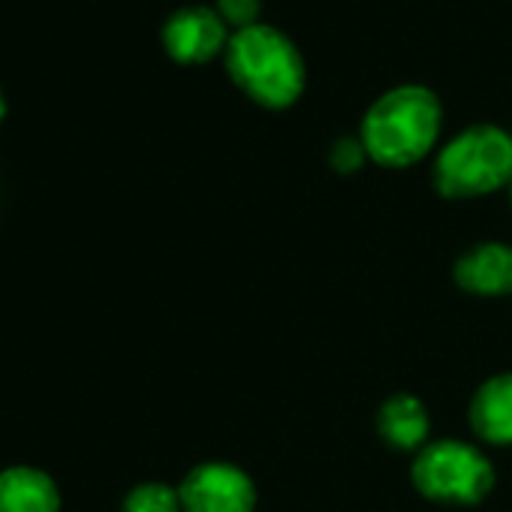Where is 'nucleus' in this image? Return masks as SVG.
I'll use <instances>...</instances> for the list:
<instances>
[{
    "label": "nucleus",
    "mask_w": 512,
    "mask_h": 512,
    "mask_svg": "<svg viewBox=\"0 0 512 512\" xmlns=\"http://www.w3.org/2000/svg\"><path fill=\"white\" fill-rule=\"evenodd\" d=\"M223 64L232 85L269 112L296 106L308 85V67L299 46L281 28L266 22L232 31Z\"/></svg>",
    "instance_id": "1"
},
{
    "label": "nucleus",
    "mask_w": 512,
    "mask_h": 512,
    "mask_svg": "<svg viewBox=\"0 0 512 512\" xmlns=\"http://www.w3.org/2000/svg\"><path fill=\"white\" fill-rule=\"evenodd\" d=\"M440 130V97L425 85H398L368 106L359 124V139L371 163L383 169H407L434 151Z\"/></svg>",
    "instance_id": "2"
},
{
    "label": "nucleus",
    "mask_w": 512,
    "mask_h": 512,
    "mask_svg": "<svg viewBox=\"0 0 512 512\" xmlns=\"http://www.w3.org/2000/svg\"><path fill=\"white\" fill-rule=\"evenodd\" d=\"M434 190L443 199L467 202L491 196L512 181V136L497 124H470L434 157Z\"/></svg>",
    "instance_id": "3"
},
{
    "label": "nucleus",
    "mask_w": 512,
    "mask_h": 512,
    "mask_svg": "<svg viewBox=\"0 0 512 512\" xmlns=\"http://www.w3.org/2000/svg\"><path fill=\"white\" fill-rule=\"evenodd\" d=\"M410 482L431 503L476 506L494 491L497 473L476 443L440 437L416 452L410 464Z\"/></svg>",
    "instance_id": "4"
},
{
    "label": "nucleus",
    "mask_w": 512,
    "mask_h": 512,
    "mask_svg": "<svg viewBox=\"0 0 512 512\" xmlns=\"http://www.w3.org/2000/svg\"><path fill=\"white\" fill-rule=\"evenodd\" d=\"M184 512H256V485L250 473L229 461H202L178 482Z\"/></svg>",
    "instance_id": "5"
},
{
    "label": "nucleus",
    "mask_w": 512,
    "mask_h": 512,
    "mask_svg": "<svg viewBox=\"0 0 512 512\" xmlns=\"http://www.w3.org/2000/svg\"><path fill=\"white\" fill-rule=\"evenodd\" d=\"M229 28L214 7H181L160 31L166 55L181 67L211 64L229 46Z\"/></svg>",
    "instance_id": "6"
},
{
    "label": "nucleus",
    "mask_w": 512,
    "mask_h": 512,
    "mask_svg": "<svg viewBox=\"0 0 512 512\" xmlns=\"http://www.w3.org/2000/svg\"><path fill=\"white\" fill-rule=\"evenodd\" d=\"M452 281L476 299L512 296V247L506 241H476L455 260Z\"/></svg>",
    "instance_id": "7"
},
{
    "label": "nucleus",
    "mask_w": 512,
    "mask_h": 512,
    "mask_svg": "<svg viewBox=\"0 0 512 512\" xmlns=\"http://www.w3.org/2000/svg\"><path fill=\"white\" fill-rule=\"evenodd\" d=\"M0 512H64L58 479L37 464L0 470Z\"/></svg>",
    "instance_id": "8"
},
{
    "label": "nucleus",
    "mask_w": 512,
    "mask_h": 512,
    "mask_svg": "<svg viewBox=\"0 0 512 512\" xmlns=\"http://www.w3.org/2000/svg\"><path fill=\"white\" fill-rule=\"evenodd\" d=\"M473 434L488 446H512V371L488 377L470 398Z\"/></svg>",
    "instance_id": "9"
},
{
    "label": "nucleus",
    "mask_w": 512,
    "mask_h": 512,
    "mask_svg": "<svg viewBox=\"0 0 512 512\" xmlns=\"http://www.w3.org/2000/svg\"><path fill=\"white\" fill-rule=\"evenodd\" d=\"M377 434L398 452H419L431 443V416L422 398L410 392L389 395L377 410Z\"/></svg>",
    "instance_id": "10"
},
{
    "label": "nucleus",
    "mask_w": 512,
    "mask_h": 512,
    "mask_svg": "<svg viewBox=\"0 0 512 512\" xmlns=\"http://www.w3.org/2000/svg\"><path fill=\"white\" fill-rule=\"evenodd\" d=\"M121 512H184V509H181L178 485H169L163 479H145L124 494Z\"/></svg>",
    "instance_id": "11"
},
{
    "label": "nucleus",
    "mask_w": 512,
    "mask_h": 512,
    "mask_svg": "<svg viewBox=\"0 0 512 512\" xmlns=\"http://www.w3.org/2000/svg\"><path fill=\"white\" fill-rule=\"evenodd\" d=\"M365 160H368V151H365V145H362L359 136H341V139H335L332 148H329V166H332L338 175H353V172H359V169L365 166Z\"/></svg>",
    "instance_id": "12"
},
{
    "label": "nucleus",
    "mask_w": 512,
    "mask_h": 512,
    "mask_svg": "<svg viewBox=\"0 0 512 512\" xmlns=\"http://www.w3.org/2000/svg\"><path fill=\"white\" fill-rule=\"evenodd\" d=\"M214 10L220 13V19L226 22V28L244 31V28L260 25L263 0H217Z\"/></svg>",
    "instance_id": "13"
},
{
    "label": "nucleus",
    "mask_w": 512,
    "mask_h": 512,
    "mask_svg": "<svg viewBox=\"0 0 512 512\" xmlns=\"http://www.w3.org/2000/svg\"><path fill=\"white\" fill-rule=\"evenodd\" d=\"M7 118V100H4V91H0V124Z\"/></svg>",
    "instance_id": "14"
},
{
    "label": "nucleus",
    "mask_w": 512,
    "mask_h": 512,
    "mask_svg": "<svg viewBox=\"0 0 512 512\" xmlns=\"http://www.w3.org/2000/svg\"><path fill=\"white\" fill-rule=\"evenodd\" d=\"M506 190H509V208H512V181H509V187H506Z\"/></svg>",
    "instance_id": "15"
}]
</instances>
